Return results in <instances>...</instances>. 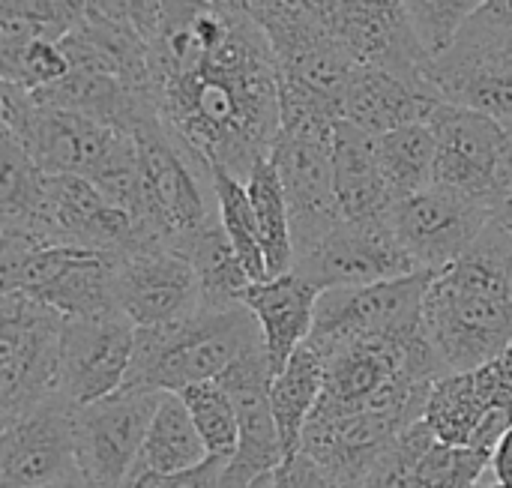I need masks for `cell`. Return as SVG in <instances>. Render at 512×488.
I'll list each match as a JSON object with an SVG mask.
<instances>
[{"label": "cell", "mask_w": 512, "mask_h": 488, "mask_svg": "<svg viewBox=\"0 0 512 488\" xmlns=\"http://www.w3.org/2000/svg\"><path fill=\"white\" fill-rule=\"evenodd\" d=\"M417 420L393 408H315L300 450L342 488H363L390 444Z\"/></svg>", "instance_id": "4fadbf2b"}, {"label": "cell", "mask_w": 512, "mask_h": 488, "mask_svg": "<svg viewBox=\"0 0 512 488\" xmlns=\"http://www.w3.org/2000/svg\"><path fill=\"white\" fill-rule=\"evenodd\" d=\"M81 477L72 411L57 399L12 426L0 438V488H33Z\"/></svg>", "instance_id": "ac0fdd59"}, {"label": "cell", "mask_w": 512, "mask_h": 488, "mask_svg": "<svg viewBox=\"0 0 512 488\" xmlns=\"http://www.w3.org/2000/svg\"><path fill=\"white\" fill-rule=\"evenodd\" d=\"M117 306L135 327H162L204 309L201 282L192 261L159 243L144 240L120 255Z\"/></svg>", "instance_id": "2e32d148"}, {"label": "cell", "mask_w": 512, "mask_h": 488, "mask_svg": "<svg viewBox=\"0 0 512 488\" xmlns=\"http://www.w3.org/2000/svg\"><path fill=\"white\" fill-rule=\"evenodd\" d=\"M486 0H402L405 18L429 57H441L456 45Z\"/></svg>", "instance_id": "e575fe53"}, {"label": "cell", "mask_w": 512, "mask_h": 488, "mask_svg": "<svg viewBox=\"0 0 512 488\" xmlns=\"http://www.w3.org/2000/svg\"><path fill=\"white\" fill-rule=\"evenodd\" d=\"M480 488H512V426L507 435L501 438V444L492 453V465L489 474Z\"/></svg>", "instance_id": "b9f144b4"}, {"label": "cell", "mask_w": 512, "mask_h": 488, "mask_svg": "<svg viewBox=\"0 0 512 488\" xmlns=\"http://www.w3.org/2000/svg\"><path fill=\"white\" fill-rule=\"evenodd\" d=\"M423 333L444 375L471 372L512 345V234L489 222L435 273L423 300Z\"/></svg>", "instance_id": "7a4b0ae2"}, {"label": "cell", "mask_w": 512, "mask_h": 488, "mask_svg": "<svg viewBox=\"0 0 512 488\" xmlns=\"http://www.w3.org/2000/svg\"><path fill=\"white\" fill-rule=\"evenodd\" d=\"M210 177H213V201L219 210V222H222L231 246L237 249L243 267L249 270L252 282L270 279L264 246H261V231H258V219H255V207H252L246 180L234 177L225 168H210Z\"/></svg>", "instance_id": "d6a6232c"}, {"label": "cell", "mask_w": 512, "mask_h": 488, "mask_svg": "<svg viewBox=\"0 0 512 488\" xmlns=\"http://www.w3.org/2000/svg\"><path fill=\"white\" fill-rule=\"evenodd\" d=\"M222 468H225V462L213 459V456L204 465H198L192 471H180V474H156V471L135 468L126 488H216Z\"/></svg>", "instance_id": "f35d334b"}, {"label": "cell", "mask_w": 512, "mask_h": 488, "mask_svg": "<svg viewBox=\"0 0 512 488\" xmlns=\"http://www.w3.org/2000/svg\"><path fill=\"white\" fill-rule=\"evenodd\" d=\"M432 279V270H417L363 288H330L318 300L315 327L306 342L330 354L351 342L423 330V300Z\"/></svg>", "instance_id": "30bf717a"}, {"label": "cell", "mask_w": 512, "mask_h": 488, "mask_svg": "<svg viewBox=\"0 0 512 488\" xmlns=\"http://www.w3.org/2000/svg\"><path fill=\"white\" fill-rule=\"evenodd\" d=\"M255 345H264V336L249 306L201 309L177 324L138 327L123 387L183 393L195 384L219 381Z\"/></svg>", "instance_id": "3957f363"}, {"label": "cell", "mask_w": 512, "mask_h": 488, "mask_svg": "<svg viewBox=\"0 0 512 488\" xmlns=\"http://www.w3.org/2000/svg\"><path fill=\"white\" fill-rule=\"evenodd\" d=\"M0 90L3 129L45 174H78L90 180L123 138L120 129L36 102V96L18 84L3 81Z\"/></svg>", "instance_id": "ba28073f"}, {"label": "cell", "mask_w": 512, "mask_h": 488, "mask_svg": "<svg viewBox=\"0 0 512 488\" xmlns=\"http://www.w3.org/2000/svg\"><path fill=\"white\" fill-rule=\"evenodd\" d=\"M333 177H336V198L345 219H384L393 210V195L378 165L375 135L351 123L336 126L333 141Z\"/></svg>", "instance_id": "484cf974"}, {"label": "cell", "mask_w": 512, "mask_h": 488, "mask_svg": "<svg viewBox=\"0 0 512 488\" xmlns=\"http://www.w3.org/2000/svg\"><path fill=\"white\" fill-rule=\"evenodd\" d=\"M33 488H93L84 477H75V480H66V483H48V486H33Z\"/></svg>", "instance_id": "7bdbcfd3"}, {"label": "cell", "mask_w": 512, "mask_h": 488, "mask_svg": "<svg viewBox=\"0 0 512 488\" xmlns=\"http://www.w3.org/2000/svg\"><path fill=\"white\" fill-rule=\"evenodd\" d=\"M489 465L492 453L450 447L417 420L390 444L363 488H480Z\"/></svg>", "instance_id": "d6986e66"}, {"label": "cell", "mask_w": 512, "mask_h": 488, "mask_svg": "<svg viewBox=\"0 0 512 488\" xmlns=\"http://www.w3.org/2000/svg\"><path fill=\"white\" fill-rule=\"evenodd\" d=\"M120 255L84 246H27L0 243L3 294H27L66 318L117 312Z\"/></svg>", "instance_id": "5b68a950"}, {"label": "cell", "mask_w": 512, "mask_h": 488, "mask_svg": "<svg viewBox=\"0 0 512 488\" xmlns=\"http://www.w3.org/2000/svg\"><path fill=\"white\" fill-rule=\"evenodd\" d=\"M492 222L489 204L447 186H426L390 210V225L420 270L450 267Z\"/></svg>", "instance_id": "9a60e30c"}, {"label": "cell", "mask_w": 512, "mask_h": 488, "mask_svg": "<svg viewBox=\"0 0 512 488\" xmlns=\"http://www.w3.org/2000/svg\"><path fill=\"white\" fill-rule=\"evenodd\" d=\"M204 3H213V6H228V9H249V0H204ZM252 12V9H249Z\"/></svg>", "instance_id": "ee69618b"}, {"label": "cell", "mask_w": 512, "mask_h": 488, "mask_svg": "<svg viewBox=\"0 0 512 488\" xmlns=\"http://www.w3.org/2000/svg\"><path fill=\"white\" fill-rule=\"evenodd\" d=\"M375 153H378V165H381V174L387 180L393 201H402L435 183L438 144L426 120L378 135Z\"/></svg>", "instance_id": "f546056e"}, {"label": "cell", "mask_w": 512, "mask_h": 488, "mask_svg": "<svg viewBox=\"0 0 512 488\" xmlns=\"http://www.w3.org/2000/svg\"><path fill=\"white\" fill-rule=\"evenodd\" d=\"M72 69L114 75L138 90H147L150 81V45L147 39L117 21H108L87 9L84 21L60 39Z\"/></svg>", "instance_id": "cb8c5ba5"}, {"label": "cell", "mask_w": 512, "mask_h": 488, "mask_svg": "<svg viewBox=\"0 0 512 488\" xmlns=\"http://www.w3.org/2000/svg\"><path fill=\"white\" fill-rule=\"evenodd\" d=\"M438 102L441 99L426 87H417L387 69L357 63L345 87L342 120L378 138L426 120Z\"/></svg>", "instance_id": "603a6c76"}, {"label": "cell", "mask_w": 512, "mask_h": 488, "mask_svg": "<svg viewBox=\"0 0 512 488\" xmlns=\"http://www.w3.org/2000/svg\"><path fill=\"white\" fill-rule=\"evenodd\" d=\"M423 420L438 441L450 447H471L495 453L512 426L498 405L486 363L471 372H453L435 381Z\"/></svg>", "instance_id": "44dd1931"}, {"label": "cell", "mask_w": 512, "mask_h": 488, "mask_svg": "<svg viewBox=\"0 0 512 488\" xmlns=\"http://www.w3.org/2000/svg\"><path fill=\"white\" fill-rule=\"evenodd\" d=\"M462 36L512 51V0H486V6L462 30Z\"/></svg>", "instance_id": "74e56055"}, {"label": "cell", "mask_w": 512, "mask_h": 488, "mask_svg": "<svg viewBox=\"0 0 512 488\" xmlns=\"http://www.w3.org/2000/svg\"><path fill=\"white\" fill-rule=\"evenodd\" d=\"M87 15L84 0H0V48L60 42Z\"/></svg>", "instance_id": "1f68e13d"}, {"label": "cell", "mask_w": 512, "mask_h": 488, "mask_svg": "<svg viewBox=\"0 0 512 488\" xmlns=\"http://www.w3.org/2000/svg\"><path fill=\"white\" fill-rule=\"evenodd\" d=\"M318 3L321 0H249V9L261 21V27H267V24H276V21L300 15V12H321Z\"/></svg>", "instance_id": "60d3db41"}, {"label": "cell", "mask_w": 512, "mask_h": 488, "mask_svg": "<svg viewBox=\"0 0 512 488\" xmlns=\"http://www.w3.org/2000/svg\"><path fill=\"white\" fill-rule=\"evenodd\" d=\"M246 189L255 207L258 231H261V246L267 258L270 279L291 273L297 264V249H294V231H291V210L285 198L282 177L273 165V159H261L252 174L246 177Z\"/></svg>", "instance_id": "4dcf8cb0"}, {"label": "cell", "mask_w": 512, "mask_h": 488, "mask_svg": "<svg viewBox=\"0 0 512 488\" xmlns=\"http://www.w3.org/2000/svg\"><path fill=\"white\" fill-rule=\"evenodd\" d=\"M426 123L435 132V183L489 204L507 177L510 132L501 120L480 111L438 102Z\"/></svg>", "instance_id": "8fae6325"}, {"label": "cell", "mask_w": 512, "mask_h": 488, "mask_svg": "<svg viewBox=\"0 0 512 488\" xmlns=\"http://www.w3.org/2000/svg\"><path fill=\"white\" fill-rule=\"evenodd\" d=\"M426 81L441 102L512 123V51L459 36L450 51L432 57Z\"/></svg>", "instance_id": "ffe728a7"}, {"label": "cell", "mask_w": 512, "mask_h": 488, "mask_svg": "<svg viewBox=\"0 0 512 488\" xmlns=\"http://www.w3.org/2000/svg\"><path fill=\"white\" fill-rule=\"evenodd\" d=\"M321 294L324 291L297 270L264 282H252L249 291L243 294V306H249L261 324L264 351L276 375L285 369L294 351L312 336Z\"/></svg>", "instance_id": "7402d4cb"}, {"label": "cell", "mask_w": 512, "mask_h": 488, "mask_svg": "<svg viewBox=\"0 0 512 488\" xmlns=\"http://www.w3.org/2000/svg\"><path fill=\"white\" fill-rule=\"evenodd\" d=\"M183 255L192 261L198 282H201V300L204 309H231V306H243V294L252 285L249 270L243 267L237 249L231 246L222 222H219V210L216 219L210 225H204L186 246Z\"/></svg>", "instance_id": "f1b7e54d"}, {"label": "cell", "mask_w": 512, "mask_h": 488, "mask_svg": "<svg viewBox=\"0 0 512 488\" xmlns=\"http://www.w3.org/2000/svg\"><path fill=\"white\" fill-rule=\"evenodd\" d=\"M165 393L120 387L117 393L72 408V438L81 477L93 488H126Z\"/></svg>", "instance_id": "9c48e42d"}, {"label": "cell", "mask_w": 512, "mask_h": 488, "mask_svg": "<svg viewBox=\"0 0 512 488\" xmlns=\"http://www.w3.org/2000/svg\"><path fill=\"white\" fill-rule=\"evenodd\" d=\"M207 459H210L207 444L201 432L195 429V420L183 396L165 393L147 429L138 468L156 471V474H180V471H192L204 465Z\"/></svg>", "instance_id": "83f0119b"}, {"label": "cell", "mask_w": 512, "mask_h": 488, "mask_svg": "<svg viewBox=\"0 0 512 488\" xmlns=\"http://www.w3.org/2000/svg\"><path fill=\"white\" fill-rule=\"evenodd\" d=\"M249 488H273V471H270V474H264V477H258V480H255Z\"/></svg>", "instance_id": "f6af8a7d"}, {"label": "cell", "mask_w": 512, "mask_h": 488, "mask_svg": "<svg viewBox=\"0 0 512 488\" xmlns=\"http://www.w3.org/2000/svg\"><path fill=\"white\" fill-rule=\"evenodd\" d=\"M66 315L9 291L0 297V420L18 423L54 399Z\"/></svg>", "instance_id": "8992f818"}, {"label": "cell", "mask_w": 512, "mask_h": 488, "mask_svg": "<svg viewBox=\"0 0 512 488\" xmlns=\"http://www.w3.org/2000/svg\"><path fill=\"white\" fill-rule=\"evenodd\" d=\"M339 123L327 117H282L270 153L285 186L297 258L315 249L345 219L333 177V141Z\"/></svg>", "instance_id": "52a82bcc"}, {"label": "cell", "mask_w": 512, "mask_h": 488, "mask_svg": "<svg viewBox=\"0 0 512 488\" xmlns=\"http://www.w3.org/2000/svg\"><path fill=\"white\" fill-rule=\"evenodd\" d=\"M273 488H342L303 450L285 456L273 471Z\"/></svg>", "instance_id": "ab89813d"}, {"label": "cell", "mask_w": 512, "mask_h": 488, "mask_svg": "<svg viewBox=\"0 0 512 488\" xmlns=\"http://www.w3.org/2000/svg\"><path fill=\"white\" fill-rule=\"evenodd\" d=\"M147 93L195 156L240 180L273 153L282 129L279 60L249 9L165 0Z\"/></svg>", "instance_id": "6da1fadb"}, {"label": "cell", "mask_w": 512, "mask_h": 488, "mask_svg": "<svg viewBox=\"0 0 512 488\" xmlns=\"http://www.w3.org/2000/svg\"><path fill=\"white\" fill-rule=\"evenodd\" d=\"M297 273L312 279L321 291L363 288L399 276H411L420 267L399 243L390 216L384 219H342L315 249L297 258Z\"/></svg>", "instance_id": "5bb4252c"}, {"label": "cell", "mask_w": 512, "mask_h": 488, "mask_svg": "<svg viewBox=\"0 0 512 488\" xmlns=\"http://www.w3.org/2000/svg\"><path fill=\"white\" fill-rule=\"evenodd\" d=\"M72 69L60 42H30L21 48H0V78L24 90H42Z\"/></svg>", "instance_id": "d590c367"}, {"label": "cell", "mask_w": 512, "mask_h": 488, "mask_svg": "<svg viewBox=\"0 0 512 488\" xmlns=\"http://www.w3.org/2000/svg\"><path fill=\"white\" fill-rule=\"evenodd\" d=\"M324 375H327L324 354L312 342H303L294 351V357L285 363V369L273 378L270 402H273V417L279 426L285 456L300 450L303 429L324 396Z\"/></svg>", "instance_id": "4316f807"}, {"label": "cell", "mask_w": 512, "mask_h": 488, "mask_svg": "<svg viewBox=\"0 0 512 488\" xmlns=\"http://www.w3.org/2000/svg\"><path fill=\"white\" fill-rule=\"evenodd\" d=\"M84 3L90 12L138 30L147 39V45L156 36L162 24V12H165V0H84Z\"/></svg>", "instance_id": "8d00e7d4"}, {"label": "cell", "mask_w": 512, "mask_h": 488, "mask_svg": "<svg viewBox=\"0 0 512 488\" xmlns=\"http://www.w3.org/2000/svg\"><path fill=\"white\" fill-rule=\"evenodd\" d=\"M135 333L138 327L120 309L66 318L54 399L72 411L117 393L132 366Z\"/></svg>", "instance_id": "7c38bea8"}, {"label": "cell", "mask_w": 512, "mask_h": 488, "mask_svg": "<svg viewBox=\"0 0 512 488\" xmlns=\"http://www.w3.org/2000/svg\"><path fill=\"white\" fill-rule=\"evenodd\" d=\"M144 186V228L165 246L183 252V246L216 219L210 165L195 156L159 117L156 105L144 111L132 129Z\"/></svg>", "instance_id": "277c9868"}, {"label": "cell", "mask_w": 512, "mask_h": 488, "mask_svg": "<svg viewBox=\"0 0 512 488\" xmlns=\"http://www.w3.org/2000/svg\"><path fill=\"white\" fill-rule=\"evenodd\" d=\"M180 396L195 420V429L201 432L207 444V453L213 459L228 462L240 447V420L225 387L219 381H204V384L183 390Z\"/></svg>", "instance_id": "836d02e7"}, {"label": "cell", "mask_w": 512, "mask_h": 488, "mask_svg": "<svg viewBox=\"0 0 512 488\" xmlns=\"http://www.w3.org/2000/svg\"><path fill=\"white\" fill-rule=\"evenodd\" d=\"M507 132H510V147H507V171L512 177V123H507Z\"/></svg>", "instance_id": "bcb514c9"}, {"label": "cell", "mask_w": 512, "mask_h": 488, "mask_svg": "<svg viewBox=\"0 0 512 488\" xmlns=\"http://www.w3.org/2000/svg\"><path fill=\"white\" fill-rule=\"evenodd\" d=\"M273 378L276 372L270 366L264 345H255L222 372L219 384L231 396L240 420V447L225 462L216 488H249L258 477L276 471L285 459V447L270 402Z\"/></svg>", "instance_id": "e0dca14e"}, {"label": "cell", "mask_w": 512, "mask_h": 488, "mask_svg": "<svg viewBox=\"0 0 512 488\" xmlns=\"http://www.w3.org/2000/svg\"><path fill=\"white\" fill-rule=\"evenodd\" d=\"M30 93L36 96V102L48 108L72 111L120 132H129L132 123L153 108L147 90H138L114 75L87 72V69H69L60 81Z\"/></svg>", "instance_id": "d4e9b609"}]
</instances>
